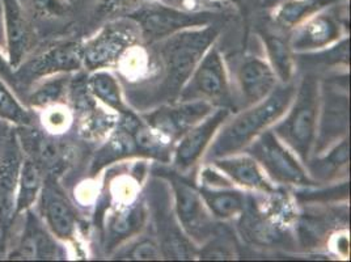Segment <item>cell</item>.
Here are the masks:
<instances>
[{
    "mask_svg": "<svg viewBox=\"0 0 351 262\" xmlns=\"http://www.w3.org/2000/svg\"><path fill=\"white\" fill-rule=\"evenodd\" d=\"M293 87L278 88L256 108L234 118L211 147L210 158L219 159L249 145L261 131L285 113L293 100Z\"/></svg>",
    "mask_w": 351,
    "mask_h": 262,
    "instance_id": "obj_1",
    "label": "cell"
},
{
    "mask_svg": "<svg viewBox=\"0 0 351 262\" xmlns=\"http://www.w3.org/2000/svg\"><path fill=\"white\" fill-rule=\"evenodd\" d=\"M210 110L211 105L208 102H188L155 112L148 117V123L154 130L159 131L162 135L176 138L186 132L195 122L208 115Z\"/></svg>",
    "mask_w": 351,
    "mask_h": 262,
    "instance_id": "obj_11",
    "label": "cell"
},
{
    "mask_svg": "<svg viewBox=\"0 0 351 262\" xmlns=\"http://www.w3.org/2000/svg\"><path fill=\"white\" fill-rule=\"evenodd\" d=\"M249 152L263 164L267 174L279 182L295 185L309 184V178L302 165L279 143L274 132L266 131L252 145Z\"/></svg>",
    "mask_w": 351,
    "mask_h": 262,
    "instance_id": "obj_6",
    "label": "cell"
},
{
    "mask_svg": "<svg viewBox=\"0 0 351 262\" xmlns=\"http://www.w3.org/2000/svg\"><path fill=\"white\" fill-rule=\"evenodd\" d=\"M202 96L210 100H221L227 96V79L219 54L211 50L193 76L191 86L182 97Z\"/></svg>",
    "mask_w": 351,
    "mask_h": 262,
    "instance_id": "obj_14",
    "label": "cell"
},
{
    "mask_svg": "<svg viewBox=\"0 0 351 262\" xmlns=\"http://www.w3.org/2000/svg\"><path fill=\"white\" fill-rule=\"evenodd\" d=\"M5 56L16 70L29 57L34 41V32L29 15L21 0H1Z\"/></svg>",
    "mask_w": 351,
    "mask_h": 262,
    "instance_id": "obj_7",
    "label": "cell"
},
{
    "mask_svg": "<svg viewBox=\"0 0 351 262\" xmlns=\"http://www.w3.org/2000/svg\"><path fill=\"white\" fill-rule=\"evenodd\" d=\"M173 189L176 193L177 214L185 230L197 239H205L211 230L210 219L197 189L189 182L173 177Z\"/></svg>",
    "mask_w": 351,
    "mask_h": 262,
    "instance_id": "obj_10",
    "label": "cell"
},
{
    "mask_svg": "<svg viewBox=\"0 0 351 262\" xmlns=\"http://www.w3.org/2000/svg\"><path fill=\"white\" fill-rule=\"evenodd\" d=\"M44 167L33 156H23L15 194V218L25 214L37 204L44 188Z\"/></svg>",
    "mask_w": 351,
    "mask_h": 262,
    "instance_id": "obj_16",
    "label": "cell"
},
{
    "mask_svg": "<svg viewBox=\"0 0 351 262\" xmlns=\"http://www.w3.org/2000/svg\"><path fill=\"white\" fill-rule=\"evenodd\" d=\"M348 160H349V143L348 141H343L322 163H319V171L322 174L328 175V172L336 171L339 167L346 164Z\"/></svg>",
    "mask_w": 351,
    "mask_h": 262,
    "instance_id": "obj_29",
    "label": "cell"
},
{
    "mask_svg": "<svg viewBox=\"0 0 351 262\" xmlns=\"http://www.w3.org/2000/svg\"><path fill=\"white\" fill-rule=\"evenodd\" d=\"M83 67V44L64 43L51 46L43 53L28 57L15 70L19 93L25 92L36 82L59 73L79 71ZM23 100V99H21Z\"/></svg>",
    "mask_w": 351,
    "mask_h": 262,
    "instance_id": "obj_4",
    "label": "cell"
},
{
    "mask_svg": "<svg viewBox=\"0 0 351 262\" xmlns=\"http://www.w3.org/2000/svg\"><path fill=\"white\" fill-rule=\"evenodd\" d=\"M143 219L145 215L141 207H132L125 211H121L110 222V239L114 240V243L126 239L128 236H130L141 228V226L143 224Z\"/></svg>",
    "mask_w": 351,
    "mask_h": 262,
    "instance_id": "obj_26",
    "label": "cell"
},
{
    "mask_svg": "<svg viewBox=\"0 0 351 262\" xmlns=\"http://www.w3.org/2000/svg\"><path fill=\"white\" fill-rule=\"evenodd\" d=\"M122 1H126V0H103V10L105 11H109V10H113L114 7H117V4L122 3Z\"/></svg>",
    "mask_w": 351,
    "mask_h": 262,
    "instance_id": "obj_33",
    "label": "cell"
},
{
    "mask_svg": "<svg viewBox=\"0 0 351 262\" xmlns=\"http://www.w3.org/2000/svg\"><path fill=\"white\" fill-rule=\"evenodd\" d=\"M136 21L109 24L96 37L83 45V66L96 71L116 62L136 38Z\"/></svg>",
    "mask_w": 351,
    "mask_h": 262,
    "instance_id": "obj_5",
    "label": "cell"
},
{
    "mask_svg": "<svg viewBox=\"0 0 351 262\" xmlns=\"http://www.w3.org/2000/svg\"><path fill=\"white\" fill-rule=\"evenodd\" d=\"M210 210L219 218H230L244 209V198L237 191H201Z\"/></svg>",
    "mask_w": 351,
    "mask_h": 262,
    "instance_id": "obj_24",
    "label": "cell"
},
{
    "mask_svg": "<svg viewBox=\"0 0 351 262\" xmlns=\"http://www.w3.org/2000/svg\"><path fill=\"white\" fill-rule=\"evenodd\" d=\"M8 223L0 215V253L3 252V247L5 246L7 240V230H8Z\"/></svg>",
    "mask_w": 351,
    "mask_h": 262,
    "instance_id": "obj_32",
    "label": "cell"
},
{
    "mask_svg": "<svg viewBox=\"0 0 351 262\" xmlns=\"http://www.w3.org/2000/svg\"><path fill=\"white\" fill-rule=\"evenodd\" d=\"M25 227L20 237L16 250L8 254L10 259H56L57 247L51 236L45 231L44 223L32 214V210L25 214Z\"/></svg>",
    "mask_w": 351,
    "mask_h": 262,
    "instance_id": "obj_15",
    "label": "cell"
},
{
    "mask_svg": "<svg viewBox=\"0 0 351 262\" xmlns=\"http://www.w3.org/2000/svg\"><path fill=\"white\" fill-rule=\"evenodd\" d=\"M228 117L227 109H219L208 117L205 122L197 128L186 131L176 150L175 163L178 169L185 171L194 165L204 154L206 146L210 143L215 131L218 130L221 122Z\"/></svg>",
    "mask_w": 351,
    "mask_h": 262,
    "instance_id": "obj_12",
    "label": "cell"
},
{
    "mask_svg": "<svg viewBox=\"0 0 351 262\" xmlns=\"http://www.w3.org/2000/svg\"><path fill=\"white\" fill-rule=\"evenodd\" d=\"M338 34L339 28L332 17L316 16L295 33L291 45L296 50L316 49L330 44Z\"/></svg>",
    "mask_w": 351,
    "mask_h": 262,
    "instance_id": "obj_20",
    "label": "cell"
},
{
    "mask_svg": "<svg viewBox=\"0 0 351 262\" xmlns=\"http://www.w3.org/2000/svg\"><path fill=\"white\" fill-rule=\"evenodd\" d=\"M132 20L136 21L146 38L158 40L161 37H169L178 30L204 25L208 21V16L185 14L175 10L158 7L134 16Z\"/></svg>",
    "mask_w": 351,
    "mask_h": 262,
    "instance_id": "obj_9",
    "label": "cell"
},
{
    "mask_svg": "<svg viewBox=\"0 0 351 262\" xmlns=\"http://www.w3.org/2000/svg\"><path fill=\"white\" fill-rule=\"evenodd\" d=\"M132 260H156L160 257V252L152 241H142L132 248L129 253Z\"/></svg>",
    "mask_w": 351,
    "mask_h": 262,
    "instance_id": "obj_30",
    "label": "cell"
},
{
    "mask_svg": "<svg viewBox=\"0 0 351 262\" xmlns=\"http://www.w3.org/2000/svg\"><path fill=\"white\" fill-rule=\"evenodd\" d=\"M215 37L217 30L213 28L188 30L171 36L161 49V56L168 71L169 88L178 89L184 84Z\"/></svg>",
    "mask_w": 351,
    "mask_h": 262,
    "instance_id": "obj_3",
    "label": "cell"
},
{
    "mask_svg": "<svg viewBox=\"0 0 351 262\" xmlns=\"http://www.w3.org/2000/svg\"><path fill=\"white\" fill-rule=\"evenodd\" d=\"M215 164L240 185L254 189L273 191L270 184L265 180L258 169L256 160L250 158H232V159H215Z\"/></svg>",
    "mask_w": 351,
    "mask_h": 262,
    "instance_id": "obj_21",
    "label": "cell"
},
{
    "mask_svg": "<svg viewBox=\"0 0 351 262\" xmlns=\"http://www.w3.org/2000/svg\"><path fill=\"white\" fill-rule=\"evenodd\" d=\"M322 116V130L319 138V150H324L335 142L341 134L348 130L349 123V99L346 95L329 89L325 99V108Z\"/></svg>",
    "mask_w": 351,
    "mask_h": 262,
    "instance_id": "obj_17",
    "label": "cell"
},
{
    "mask_svg": "<svg viewBox=\"0 0 351 262\" xmlns=\"http://www.w3.org/2000/svg\"><path fill=\"white\" fill-rule=\"evenodd\" d=\"M19 141H11L0 152V215L11 224L15 219V194L23 160Z\"/></svg>",
    "mask_w": 351,
    "mask_h": 262,
    "instance_id": "obj_13",
    "label": "cell"
},
{
    "mask_svg": "<svg viewBox=\"0 0 351 262\" xmlns=\"http://www.w3.org/2000/svg\"><path fill=\"white\" fill-rule=\"evenodd\" d=\"M0 79L4 80L10 87L12 88L16 93H17V96H19V84H17V80H16L15 70L10 64L7 56L3 54L1 47H0Z\"/></svg>",
    "mask_w": 351,
    "mask_h": 262,
    "instance_id": "obj_31",
    "label": "cell"
},
{
    "mask_svg": "<svg viewBox=\"0 0 351 262\" xmlns=\"http://www.w3.org/2000/svg\"><path fill=\"white\" fill-rule=\"evenodd\" d=\"M28 15L36 19H54L64 16L70 4L67 0H21Z\"/></svg>",
    "mask_w": 351,
    "mask_h": 262,
    "instance_id": "obj_28",
    "label": "cell"
},
{
    "mask_svg": "<svg viewBox=\"0 0 351 262\" xmlns=\"http://www.w3.org/2000/svg\"><path fill=\"white\" fill-rule=\"evenodd\" d=\"M267 53L273 62V66L283 82H289L293 73V64L290 50L286 43L276 36H265Z\"/></svg>",
    "mask_w": 351,
    "mask_h": 262,
    "instance_id": "obj_27",
    "label": "cell"
},
{
    "mask_svg": "<svg viewBox=\"0 0 351 262\" xmlns=\"http://www.w3.org/2000/svg\"><path fill=\"white\" fill-rule=\"evenodd\" d=\"M37 204L43 223L51 235L63 241L73 240L76 231V214L66 195L51 180H45Z\"/></svg>",
    "mask_w": 351,
    "mask_h": 262,
    "instance_id": "obj_8",
    "label": "cell"
},
{
    "mask_svg": "<svg viewBox=\"0 0 351 262\" xmlns=\"http://www.w3.org/2000/svg\"><path fill=\"white\" fill-rule=\"evenodd\" d=\"M332 0H290L286 1L277 14L279 24L285 27H293L302 21L306 16L313 14L322 5L330 3Z\"/></svg>",
    "mask_w": 351,
    "mask_h": 262,
    "instance_id": "obj_25",
    "label": "cell"
},
{
    "mask_svg": "<svg viewBox=\"0 0 351 262\" xmlns=\"http://www.w3.org/2000/svg\"><path fill=\"white\" fill-rule=\"evenodd\" d=\"M319 115V87L317 80L308 75L304 78L293 110L276 128V135L303 159L308 160L311 148L315 143Z\"/></svg>",
    "mask_w": 351,
    "mask_h": 262,
    "instance_id": "obj_2",
    "label": "cell"
},
{
    "mask_svg": "<svg viewBox=\"0 0 351 262\" xmlns=\"http://www.w3.org/2000/svg\"><path fill=\"white\" fill-rule=\"evenodd\" d=\"M87 86L90 93L105 105L123 115L130 113L126 109V105L122 102L117 80L110 73L96 70L89 76Z\"/></svg>",
    "mask_w": 351,
    "mask_h": 262,
    "instance_id": "obj_23",
    "label": "cell"
},
{
    "mask_svg": "<svg viewBox=\"0 0 351 262\" xmlns=\"http://www.w3.org/2000/svg\"><path fill=\"white\" fill-rule=\"evenodd\" d=\"M70 78L69 73H59L36 82L25 92L23 102L30 110H44L49 106L59 105L66 97Z\"/></svg>",
    "mask_w": 351,
    "mask_h": 262,
    "instance_id": "obj_19",
    "label": "cell"
},
{
    "mask_svg": "<svg viewBox=\"0 0 351 262\" xmlns=\"http://www.w3.org/2000/svg\"><path fill=\"white\" fill-rule=\"evenodd\" d=\"M240 87L249 102H261L276 86V76L260 59H249L239 73Z\"/></svg>",
    "mask_w": 351,
    "mask_h": 262,
    "instance_id": "obj_18",
    "label": "cell"
},
{
    "mask_svg": "<svg viewBox=\"0 0 351 262\" xmlns=\"http://www.w3.org/2000/svg\"><path fill=\"white\" fill-rule=\"evenodd\" d=\"M0 119L19 128L32 126L30 109L21 102L15 91L0 79Z\"/></svg>",
    "mask_w": 351,
    "mask_h": 262,
    "instance_id": "obj_22",
    "label": "cell"
}]
</instances>
